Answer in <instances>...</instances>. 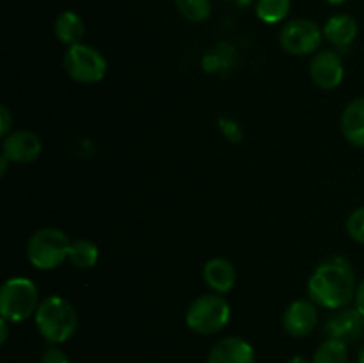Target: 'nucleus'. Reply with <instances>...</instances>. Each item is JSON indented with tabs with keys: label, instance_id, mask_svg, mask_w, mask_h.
I'll return each instance as SVG.
<instances>
[{
	"label": "nucleus",
	"instance_id": "1",
	"mask_svg": "<svg viewBox=\"0 0 364 363\" xmlns=\"http://www.w3.org/2000/svg\"><path fill=\"white\" fill-rule=\"evenodd\" d=\"M355 273L345 256H329L323 260L308 281V295L318 308H347L355 298Z\"/></svg>",
	"mask_w": 364,
	"mask_h": 363
},
{
	"label": "nucleus",
	"instance_id": "2",
	"mask_svg": "<svg viewBox=\"0 0 364 363\" xmlns=\"http://www.w3.org/2000/svg\"><path fill=\"white\" fill-rule=\"evenodd\" d=\"M39 335L48 344L60 345L70 340L78 327V315L75 306L63 295H46L41 299L34 315Z\"/></svg>",
	"mask_w": 364,
	"mask_h": 363
},
{
	"label": "nucleus",
	"instance_id": "3",
	"mask_svg": "<svg viewBox=\"0 0 364 363\" xmlns=\"http://www.w3.org/2000/svg\"><path fill=\"white\" fill-rule=\"evenodd\" d=\"M39 302V290L31 278L13 276L4 281L0 288V315L11 324L34 317Z\"/></svg>",
	"mask_w": 364,
	"mask_h": 363
},
{
	"label": "nucleus",
	"instance_id": "4",
	"mask_svg": "<svg viewBox=\"0 0 364 363\" xmlns=\"http://www.w3.org/2000/svg\"><path fill=\"white\" fill-rule=\"evenodd\" d=\"M231 319V305L223 294L208 292L188 305L185 324L198 335H215L228 326Z\"/></svg>",
	"mask_w": 364,
	"mask_h": 363
},
{
	"label": "nucleus",
	"instance_id": "5",
	"mask_svg": "<svg viewBox=\"0 0 364 363\" xmlns=\"http://www.w3.org/2000/svg\"><path fill=\"white\" fill-rule=\"evenodd\" d=\"M71 241L63 230L45 226L36 230L27 242V258L34 269L53 270L70 256Z\"/></svg>",
	"mask_w": 364,
	"mask_h": 363
},
{
	"label": "nucleus",
	"instance_id": "6",
	"mask_svg": "<svg viewBox=\"0 0 364 363\" xmlns=\"http://www.w3.org/2000/svg\"><path fill=\"white\" fill-rule=\"evenodd\" d=\"M63 64L64 71L71 80L85 85L102 82L107 75V68H109L105 56L98 48L85 45V43L68 46Z\"/></svg>",
	"mask_w": 364,
	"mask_h": 363
},
{
	"label": "nucleus",
	"instance_id": "7",
	"mask_svg": "<svg viewBox=\"0 0 364 363\" xmlns=\"http://www.w3.org/2000/svg\"><path fill=\"white\" fill-rule=\"evenodd\" d=\"M323 41V31L308 18L287 21L279 32V45L287 53L295 57L311 56L318 52Z\"/></svg>",
	"mask_w": 364,
	"mask_h": 363
},
{
	"label": "nucleus",
	"instance_id": "8",
	"mask_svg": "<svg viewBox=\"0 0 364 363\" xmlns=\"http://www.w3.org/2000/svg\"><path fill=\"white\" fill-rule=\"evenodd\" d=\"M309 77L313 84L320 89L340 88L345 78L343 59L334 50H318L309 63Z\"/></svg>",
	"mask_w": 364,
	"mask_h": 363
},
{
	"label": "nucleus",
	"instance_id": "9",
	"mask_svg": "<svg viewBox=\"0 0 364 363\" xmlns=\"http://www.w3.org/2000/svg\"><path fill=\"white\" fill-rule=\"evenodd\" d=\"M43 153V141L36 132L18 128L2 141V155L13 164H31Z\"/></svg>",
	"mask_w": 364,
	"mask_h": 363
},
{
	"label": "nucleus",
	"instance_id": "10",
	"mask_svg": "<svg viewBox=\"0 0 364 363\" xmlns=\"http://www.w3.org/2000/svg\"><path fill=\"white\" fill-rule=\"evenodd\" d=\"M318 326V306L311 299L290 302L283 313V327L290 337L304 338Z\"/></svg>",
	"mask_w": 364,
	"mask_h": 363
},
{
	"label": "nucleus",
	"instance_id": "11",
	"mask_svg": "<svg viewBox=\"0 0 364 363\" xmlns=\"http://www.w3.org/2000/svg\"><path fill=\"white\" fill-rule=\"evenodd\" d=\"M327 338H336L345 344H354L364 337V315L355 308L336 310L326 322Z\"/></svg>",
	"mask_w": 364,
	"mask_h": 363
},
{
	"label": "nucleus",
	"instance_id": "12",
	"mask_svg": "<svg viewBox=\"0 0 364 363\" xmlns=\"http://www.w3.org/2000/svg\"><path fill=\"white\" fill-rule=\"evenodd\" d=\"M206 363H256V352L242 337H226L212 345Z\"/></svg>",
	"mask_w": 364,
	"mask_h": 363
},
{
	"label": "nucleus",
	"instance_id": "13",
	"mask_svg": "<svg viewBox=\"0 0 364 363\" xmlns=\"http://www.w3.org/2000/svg\"><path fill=\"white\" fill-rule=\"evenodd\" d=\"M203 280L210 290L224 295L237 283V269L231 260L215 256V258H210L203 267Z\"/></svg>",
	"mask_w": 364,
	"mask_h": 363
},
{
	"label": "nucleus",
	"instance_id": "14",
	"mask_svg": "<svg viewBox=\"0 0 364 363\" xmlns=\"http://www.w3.org/2000/svg\"><path fill=\"white\" fill-rule=\"evenodd\" d=\"M323 38L336 48H347L358 38V21L350 14H334L323 25Z\"/></svg>",
	"mask_w": 364,
	"mask_h": 363
},
{
	"label": "nucleus",
	"instance_id": "15",
	"mask_svg": "<svg viewBox=\"0 0 364 363\" xmlns=\"http://www.w3.org/2000/svg\"><path fill=\"white\" fill-rule=\"evenodd\" d=\"M341 134L355 148H364V96L355 98L341 114Z\"/></svg>",
	"mask_w": 364,
	"mask_h": 363
},
{
	"label": "nucleus",
	"instance_id": "16",
	"mask_svg": "<svg viewBox=\"0 0 364 363\" xmlns=\"http://www.w3.org/2000/svg\"><path fill=\"white\" fill-rule=\"evenodd\" d=\"M53 32H55V38L59 39L63 45L73 46L82 43L85 36V23L77 13L73 11H64L59 16L55 18V23H53Z\"/></svg>",
	"mask_w": 364,
	"mask_h": 363
},
{
	"label": "nucleus",
	"instance_id": "17",
	"mask_svg": "<svg viewBox=\"0 0 364 363\" xmlns=\"http://www.w3.org/2000/svg\"><path fill=\"white\" fill-rule=\"evenodd\" d=\"M100 258V249L98 246L95 244L89 238H75L71 241V248H70V256H68V262L71 263L77 269H92L96 265Z\"/></svg>",
	"mask_w": 364,
	"mask_h": 363
},
{
	"label": "nucleus",
	"instance_id": "18",
	"mask_svg": "<svg viewBox=\"0 0 364 363\" xmlns=\"http://www.w3.org/2000/svg\"><path fill=\"white\" fill-rule=\"evenodd\" d=\"M348 362V344L327 338L313 354V363H347Z\"/></svg>",
	"mask_w": 364,
	"mask_h": 363
},
{
	"label": "nucleus",
	"instance_id": "19",
	"mask_svg": "<svg viewBox=\"0 0 364 363\" xmlns=\"http://www.w3.org/2000/svg\"><path fill=\"white\" fill-rule=\"evenodd\" d=\"M291 0H258L256 2V16L263 23H279L288 16Z\"/></svg>",
	"mask_w": 364,
	"mask_h": 363
},
{
	"label": "nucleus",
	"instance_id": "20",
	"mask_svg": "<svg viewBox=\"0 0 364 363\" xmlns=\"http://www.w3.org/2000/svg\"><path fill=\"white\" fill-rule=\"evenodd\" d=\"M174 4L181 16L192 23H201L212 14V0H174Z\"/></svg>",
	"mask_w": 364,
	"mask_h": 363
},
{
	"label": "nucleus",
	"instance_id": "21",
	"mask_svg": "<svg viewBox=\"0 0 364 363\" xmlns=\"http://www.w3.org/2000/svg\"><path fill=\"white\" fill-rule=\"evenodd\" d=\"M347 233L350 235L352 241L364 246V206H359L348 216Z\"/></svg>",
	"mask_w": 364,
	"mask_h": 363
},
{
	"label": "nucleus",
	"instance_id": "22",
	"mask_svg": "<svg viewBox=\"0 0 364 363\" xmlns=\"http://www.w3.org/2000/svg\"><path fill=\"white\" fill-rule=\"evenodd\" d=\"M219 130L220 134L231 142H240L242 139H244V130H242L240 125L235 120H231V117H220Z\"/></svg>",
	"mask_w": 364,
	"mask_h": 363
},
{
	"label": "nucleus",
	"instance_id": "23",
	"mask_svg": "<svg viewBox=\"0 0 364 363\" xmlns=\"http://www.w3.org/2000/svg\"><path fill=\"white\" fill-rule=\"evenodd\" d=\"M39 363H70V358H68L66 352L59 347V345H52L45 349V352L41 354V359Z\"/></svg>",
	"mask_w": 364,
	"mask_h": 363
},
{
	"label": "nucleus",
	"instance_id": "24",
	"mask_svg": "<svg viewBox=\"0 0 364 363\" xmlns=\"http://www.w3.org/2000/svg\"><path fill=\"white\" fill-rule=\"evenodd\" d=\"M213 52L220 57L224 68H231L235 64V60H237V52H235L233 46L228 45V43H220V45H217Z\"/></svg>",
	"mask_w": 364,
	"mask_h": 363
},
{
	"label": "nucleus",
	"instance_id": "25",
	"mask_svg": "<svg viewBox=\"0 0 364 363\" xmlns=\"http://www.w3.org/2000/svg\"><path fill=\"white\" fill-rule=\"evenodd\" d=\"M13 125L14 117L11 110L7 109V105H0V135H2V139L13 132Z\"/></svg>",
	"mask_w": 364,
	"mask_h": 363
},
{
	"label": "nucleus",
	"instance_id": "26",
	"mask_svg": "<svg viewBox=\"0 0 364 363\" xmlns=\"http://www.w3.org/2000/svg\"><path fill=\"white\" fill-rule=\"evenodd\" d=\"M201 64H203V70H205L206 73H219L220 70H224L223 60H220V57L217 56L215 52L206 53V56L203 57Z\"/></svg>",
	"mask_w": 364,
	"mask_h": 363
},
{
	"label": "nucleus",
	"instance_id": "27",
	"mask_svg": "<svg viewBox=\"0 0 364 363\" xmlns=\"http://www.w3.org/2000/svg\"><path fill=\"white\" fill-rule=\"evenodd\" d=\"M354 308L358 310L361 315H364V278L358 283L355 288V298H354Z\"/></svg>",
	"mask_w": 364,
	"mask_h": 363
},
{
	"label": "nucleus",
	"instance_id": "28",
	"mask_svg": "<svg viewBox=\"0 0 364 363\" xmlns=\"http://www.w3.org/2000/svg\"><path fill=\"white\" fill-rule=\"evenodd\" d=\"M9 324L11 322H7L6 319H2V317H0V344H6L7 342V337H9Z\"/></svg>",
	"mask_w": 364,
	"mask_h": 363
},
{
	"label": "nucleus",
	"instance_id": "29",
	"mask_svg": "<svg viewBox=\"0 0 364 363\" xmlns=\"http://www.w3.org/2000/svg\"><path fill=\"white\" fill-rule=\"evenodd\" d=\"M288 363H313V362H309V359L306 358V356L295 354V356H291L290 362H288Z\"/></svg>",
	"mask_w": 364,
	"mask_h": 363
},
{
	"label": "nucleus",
	"instance_id": "30",
	"mask_svg": "<svg viewBox=\"0 0 364 363\" xmlns=\"http://www.w3.org/2000/svg\"><path fill=\"white\" fill-rule=\"evenodd\" d=\"M0 159H2V164H0V174H2V177H4V174H6V171H7V164H9L11 160L7 159L6 155H2V157H0Z\"/></svg>",
	"mask_w": 364,
	"mask_h": 363
},
{
	"label": "nucleus",
	"instance_id": "31",
	"mask_svg": "<svg viewBox=\"0 0 364 363\" xmlns=\"http://www.w3.org/2000/svg\"><path fill=\"white\" fill-rule=\"evenodd\" d=\"M358 362L364 363V342L359 345V349H358Z\"/></svg>",
	"mask_w": 364,
	"mask_h": 363
},
{
	"label": "nucleus",
	"instance_id": "32",
	"mask_svg": "<svg viewBox=\"0 0 364 363\" xmlns=\"http://www.w3.org/2000/svg\"><path fill=\"white\" fill-rule=\"evenodd\" d=\"M327 4H331V6H341V4L348 2V0H326Z\"/></svg>",
	"mask_w": 364,
	"mask_h": 363
}]
</instances>
